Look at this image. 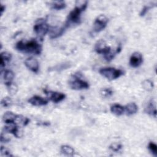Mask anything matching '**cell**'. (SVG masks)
<instances>
[{
  "mask_svg": "<svg viewBox=\"0 0 157 157\" xmlns=\"http://www.w3.org/2000/svg\"><path fill=\"white\" fill-rule=\"evenodd\" d=\"M66 4L64 1H53L51 3L50 7L53 9L56 10H61L65 8Z\"/></svg>",
  "mask_w": 157,
  "mask_h": 157,
  "instance_id": "cell-19",
  "label": "cell"
},
{
  "mask_svg": "<svg viewBox=\"0 0 157 157\" xmlns=\"http://www.w3.org/2000/svg\"><path fill=\"white\" fill-rule=\"evenodd\" d=\"M150 8V7L149 6H144V8L142 9L141 12H140V16H141V17L144 16V15L147 12V11L148 10V9H149Z\"/></svg>",
  "mask_w": 157,
  "mask_h": 157,
  "instance_id": "cell-29",
  "label": "cell"
},
{
  "mask_svg": "<svg viewBox=\"0 0 157 157\" xmlns=\"http://www.w3.org/2000/svg\"><path fill=\"white\" fill-rule=\"evenodd\" d=\"M17 115H15L12 112H10V111L6 112L4 113L2 116V120L6 124L15 122L17 118Z\"/></svg>",
  "mask_w": 157,
  "mask_h": 157,
  "instance_id": "cell-13",
  "label": "cell"
},
{
  "mask_svg": "<svg viewBox=\"0 0 157 157\" xmlns=\"http://www.w3.org/2000/svg\"><path fill=\"white\" fill-rule=\"evenodd\" d=\"M94 49L97 53L103 54L104 55L109 53L112 51L110 47L109 46H107L105 42L103 40H99L97 42L95 45Z\"/></svg>",
  "mask_w": 157,
  "mask_h": 157,
  "instance_id": "cell-7",
  "label": "cell"
},
{
  "mask_svg": "<svg viewBox=\"0 0 157 157\" xmlns=\"http://www.w3.org/2000/svg\"><path fill=\"white\" fill-rule=\"evenodd\" d=\"M15 48L20 52L35 55H40L42 52V46L35 39L29 41L20 40L16 44Z\"/></svg>",
  "mask_w": 157,
  "mask_h": 157,
  "instance_id": "cell-2",
  "label": "cell"
},
{
  "mask_svg": "<svg viewBox=\"0 0 157 157\" xmlns=\"http://www.w3.org/2000/svg\"><path fill=\"white\" fill-rule=\"evenodd\" d=\"M143 62V56L139 52H134L132 54L129 59V64L132 67H137Z\"/></svg>",
  "mask_w": 157,
  "mask_h": 157,
  "instance_id": "cell-8",
  "label": "cell"
},
{
  "mask_svg": "<svg viewBox=\"0 0 157 157\" xmlns=\"http://www.w3.org/2000/svg\"><path fill=\"white\" fill-rule=\"evenodd\" d=\"M149 150L155 156H157V145L153 142H150L148 146Z\"/></svg>",
  "mask_w": 157,
  "mask_h": 157,
  "instance_id": "cell-26",
  "label": "cell"
},
{
  "mask_svg": "<svg viewBox=\"0 0 157 157\" xmlns=\"http://www.w3.org/2000/svg\"><path fill=\"white\" fill-rule=\"evenodd\" d=\"M28 102L34 106H42L48 104V99L39 96H34L28 99Z\"/></svg>",
  "mask_w": 157,
  "mask_h": 157,
  "instance_id": "cell-11",
  "label": "cell"
},
{
  "mask_svg": "<svg viewBox=\"0 0 157 157\" xmlns=\"http://www.w3.org/2000/svg\"><path fill=\"white\" fill-rule=\"evenodd\" d=\"M1 154L2 156H12L10 154V151L6 148V147L2 146L1 147Z\"/></svg>",
  "mask_w": 157,
  "mask_h": 157,
  "instance_id": "cell-28",
  "label": "cell"
},
{
  "mask_svg": "<svg viewBox=\"0 0 157 157\" xmlns=\"http://www.w3.org/2000/svg\"><path fill=\"white\" fill-rule=\"evenodd\" d=\"M110 111L113 114L117 116H120L124 112V107L118 104H115L110 107Z\"/></svg>",
  "mask_w": 157,
  "mask_h": 157,
  "instance_id": "cell-14",
  "label": "cell"
},
{
  "mask_svg": "<svg viewBox=\"0 0 157 157\" xmlns=\"http://www.w3.org/2000/svg\"><path fill=\"white\" fill-rule=\"evenodd\" d=\"M25 64L27 68L33 72L37 73L39 71V64L36 59L33 57H29L25 59Z\"/></svg>",
  "mask_w": 157,
  "mask_h": 157,
  "instance_id": "cell-9",
  "label": "cell"
},
{
  "mask_svg": "<svg viewBox=\"0 0 157 157\" xmlns=\"http://www.w3.org/2000/svg\"><path fill=\"white\" fill-rule=\"evenodd\" d=\"M122 148V145L119 144L113 143L110 145V148L114 151H118Z\"/></svg>",
  "mask_w": 157,
  "mask_h": 157,
  "instance_id": "cell-27",
  "label": "cell"
},
{
  "mask_svg": "<svg viewBox=\"0 0 157 157\" xmlns=\"http://www.w3.org/2000/svg\"><path fill=\"white\" fill-rule=\"evenodd\" d=\"M66 28L65 26L58 27L53 26L49 28V36L51 39H55L61 36L64 32V30Z\"/></svg>",
  "mask_w": 157,
  "mask_h": 157,
  "instance_id": "cell-12",
  "label": "cell"
},
{
  "mask_svg": "<svg viewBox=\"0 0 157 157\" xmlns=\"http://www.w3.org/2000/svg\"><path fill=\"white\" fill-rule=\"evenodd\" d=\"M88 4L86 1H76L75 7L68 14L64 26L66 28L69 27L71 25H78L80 23V16L82 12H83Z\"/></svg>",
  "mask_w": 157,
  "mask_h": 157,
  "instance_id": "cell-1",
  "label": "cell"
},
{
  "mask_svg": "<svg viewBox=\"0 0 157 157\" xmlns=\"http://www.w3.org/2000/svg\"><path fill=\"white\" fill-rule=\"evenodd\" d=\"M10 140V139L8 138V137H6L5 136H4L2 134H1V141L2 142H7Z\"/></svg>",
  "mask_w": 157,
  "mask_h": 157,
  "instance_id": "cell-30",
  "label": "cell"
},
{
  "mask_svg": "<svg viewBox=\"0 0 157 157\" xmlns=\"http://www.w3.org/2000/svg\"><path fill=\"white\" fill-rule=\"evenodd\" d=\"M142 85L144 89L147 91H151L153 88V83L150 80H145L142 83Z\"/></svg>",
  "mask_w": 157,
  "mask_h": 157,
  "instance_id": "cell-22",
  "label": "cell"
},
{
  "mask_svg": "<svg viewBox=\"0 0 157 157\" xmlns=\"http://www.w3.org/2000/svg\"><path fill=\"white\" fill-rule=\"evenodd\" d=\"M113 94V91L110 88H105L101 90V94L103 98H109Z\"/></svg>",
  "mask_w": 157,
  "mask_h": 157,
  "instance_id": "cell-24",
  "label": "cell"
},
{
  "mask_svg": "<svg viewBox=\"0 0 157 157\" xmlns=\"http://www.w3.org/2000/svg\"><path fill=\"white\" fill-rule=\"evenodd\" d=\"M69 86L71 89L75 90H80L83 89H87L89 87V84L87 82L80 78L78 77L74 76L69 82Z\"/></svg>",
  "mask_w": 157,
  "mask_h": 157,
  "instance_id": "cell-5",
  "label": "cell"
},
{
  "mask_svg": "<svg viewBox=\"0 0 157 157\" xmlns=\"http://www.w3.org/2000/svg\"><path fill=\"white\" fill-rule=\"evenodd\" d=\"M46 94L48 95V99H50L52 102L55 103H58L64 99L66 95L60 92L57 91H45Z\"/></svg>",
  "mask_w": 157,
  "mask_h": 157,
  "instance_id": "cell-10",
  "label": "cell"
},
{
  "mask_svg": "<svg viewBox=\"0 0 157 157\" xmlns=\"http://www.w3.org/2000/svg\"><path fill=\"white\" fill-rule=\"evenodd\" d=\"M61 152L66 156H73L74 154V148L67 145H64L61 147Z\"/></svg>",
  "mask_w": 157,
  "mask_h": 157,
  "instance_id": "cell-18",
  "label": "cell"
},
{
  "mask_svg": "<svg viewBox=\"0 0 157 157\" xmlns=\"http://www.w3.org/2000/svg\"><path fill=\"white\" fill-rule=\"evenodd\" d=\"M14 73L10 70H6L3 74V78L4 80V83H9L12 82V80L14 78Z\"/></svg>",
  "mask_w": 157,
  "mask_h": 157,
  "instance_id": "cell-17",
  "label": "cell"
},
{
  "mask_svg": "<svg viewBox=\"0 0 157 157\" xmlns=\"http://www.w3.org/2000/svg\"><path fill=\"white\" fill-rule=\"evenodd\" d=\"M7 88L8 91L9 93L11 94V95H14L17 93V91H18V86H17L16 84L11 82V83H6L5 84Z\"/></svg>",
  "mask_w": 157,
  "mask_h": 157,
  "instance_id": "cell-21",
  "label": "cell"
},
{
  "mask_svg": "<svg viewBox=\"0 0 157 157\" xmlns=\"http://www.w3.org/2000/svg\"><path fill=\"white\" fill-rule=\"evenodd\" d=\"M109 19L104 15H99L94 20L93 29L95 32H100L103 30L107 26Z\"/></svg>",
  "mask_w": 157,
  "mask_h": 157,
  "instance_id": "cell-6",
  "label": "cell"
},
{
  "mask_svg": "<svg viewBox=\"0 0 157 157\" xmlns=\"http://www.w3.org/2000/svg\"><path fill=\"white\" fill-rule=\"evenodd\" d=\"M71 66V64H69V62H67V63H62V64H59L56 66H55V67H53V69L54 71H63V70H64V69H67L68 67H70Z\"/></svg>",
  "mask_w": 157,
  "mask_h": 157,
  "instance_id": "cell-23",
  "label": "cell"
},
{
  "mask_svg": "<svg viewBox=\"0 0 157 157\" xmlns=\"http://www.w3.org/2000/svg\"><path fill=\"white\" fill-rule=\"evenodd\" d=\"M138 110V107L134 102H131L124 106V112L126 115H131L135 114Z\"/></svg>",
  "mask_w": 157,
  "mask_h": 157,
  "instance_id": "cell-15",
  "label": "cell"
},
{
  "mask_svg": "<svg viewBox=\"0 0 157 157\" xmlns=\"http://www.w3.org/2000/svg\"><path fill=\"white\" fill-rule=\"evenodd\" d=\"M1 105L4 107H9L12 105V101L10 98L6 97L1 100Z\"/></svg>",
  "mask_w": 157,
  "mask_h": 157,
  "instance_id": "cell-25",
  "label": "cell"
},
{
  "mask_svg": "<svg viewBox=\"0 0 157 157\" xmlns=\"http://www.w3.org/2000/svg\"><path fill=\"white\" fill-rule=\"evenodd\" d=\"M50 27L46 22V20L44 18L38 19L33 27L34 31L39 37V38L42 39L44 36L48 33Z\"/></svg>",
  "mask_w": 157,
  "mask_h": 157,
  "instance_id": "cell-4",
  "label": "cell"
},
{
  "mask_svg": "<svg viewBox=\"0 0 157 157\" xmlns=\"http://www.w3.org/2000/svg\"><path fill=\"white\" fill-rule=\"evenodd\" d=\"M1 15H2V13H3V12H4V10H5V6H2V5H1Z\"/></svg>",
  "mask_w": 157,
  "mask_h": 157,
  "instance_id": "cell-31",
  "label": "cell"
},
{
  "mask_svg": "<svg viewBox=\"0 0 157 157\" xmlns=\"http://www.w3.org/2000/svg\"><path fill=\"white\" fill-rule=\"evenodd\" d=\"M155 104L152 102V101H151L147 105V107L145 108V112L148 114H150L152 116H153L154 117H156V110L155 108Z\"/></svg>",
  "mask_w": 157,
  "mask_h": 157,
  "instance_id": "cell-20",
  "label": "cell"
},
{
  "mask_svg": "<svg viewBox=\"0 0 157 157\" xmlns=\"http://www.w3.org/2000/svg\"><path fill=\"white\" fill-rule=\"evenodd\" d=\"M12 58V55L7 52H4L1 53V68L2 69Z\"/></svg>",
  "mask_w": 157,
  "mask_h": 157,
  "instance_id": "cell-16",
  "label": "cell"
},
{
  "mask_svg": "<svg viewBox=\"0 0 157 157\" xmlns=\"http://www.w3.org/2000/svg\"><path fill=\"white\" fill-rule=\"evenodd\" d=\"M99 73L106 78L112 80L117 79L123 75L124 72L121 69H117L114 67H103L99 69Z\"/></svg>",
  "mask_w": 157,
  "mask_h": 157,
  "instance_id": "cell-3",
  "label": "cell"
}]
</instances>
